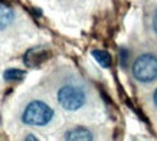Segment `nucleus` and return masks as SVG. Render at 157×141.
I'll return each instance as SVG.
<instances>
[{"instance_id": "obj_3", "label": "nucleus", "mask_w": 157, "mask_h": 141, "mask_svg": "<svg viewBox=\"0 0 157 141\" xmlns=\"http://www.w3.org/2000/svg\"><path fill=\"white\" fill-rule=\"evenodd\" d=\"M85 92L78 86L67 85V86H62L59 92H58V102H59L62 108L68 109V111L79 109L85 104Z\"/></svg>"}, {"instance_id": "obj_1", "label": "nucleus", "mask_w": 157, "mask_h": 141, "mask_svg": "<svg viewBox=\"0 0 157 141\" xmlns=\"http://www.w3.org/2000/svg\"><path fill=\"white\" fill-rule=\"evenodd\" d=\"M53 117V109L42 101H32L22 114V121L28 125H45Z\"/></svg>"}, {"instance_id": "obj_7", "label": "nucleus", "mask_w": 157, "mask_h": 141, "mask_svg": "<svg viewBox=\"0 0 157 141\" xmlns=\"http://www.w3.org/2000/svg\"><path fill=\"white\" fill-rule=\"evenodd\" d=\"M92 56H94V59H95L101 66H104V68H109L111 63H113L111 55L105 51H92Z\"/></svg>"}, {"instance_id": "obj_11", "label": "nucleus", "mask_w": 157, "mask_h": 141, "mask_svg": "<svg viewBox=\"0 0 157 141\" xmlns=\"http://www.w3.org/2000/svg\"><path fill=\"white\" fill-rule=\"evenodd\" d=\"M153 101H154V105L157 107V90L154 91V94H153Z\"/></svg>"}, {"instance_id": "obj_8", "label": "nucleus", "mask_w": 157, "mask_h": 141, "mask_svg": "<svg viewBox=\"0 0 157 141\" xmlns=\"http://www.w3.org/2000/svg\"><path fill=\"white\" fill-rule=\"evenodd\" d=\"M25 78V72L20 69H7L5 72V79L7 82H17Z\"/></svg>"}, {"instance_id": "obj_9", "label": "nucleus", "mask_w": 157, "mask_h": 141, "mask_svg": "<svg viewBox=\"0 0 157 141\" xmlns=\"http://www.w3.org/2000/svg\"><path fill=\"white\" fill-rule=\"evenodd\" d=\"M120 53H121V63H123V65H125V61H127V58H128V51L121 49V51H120Z\"/></svg>"}, {"instance_id": "obj_5", "label": "nucleus", "mask_w": 157, "mask_h": 141, "mask_svg": "<svg viewBox=\"0 0 157 141\" xmlns=\"http://www.w3.org/2000/svg\"><path fill=\"white\" fill-rule=\"evenodd\" d=\"M94 138L91 131H88L86 128H82V127H76V128H72L69 131L65 134V140L68 141H91Z\"/></svg>"}, {"instance_id": "obj_12", "label": "nucleus", "mask_w": 157, "mask_h": 141, "mask_svg": "<svg viewBox=\"0 0 157 141\" xmlns=\"http://www.w3.org/2000/svg\"><path fill=\"white\" fill-rule=\"evenodd\" d=\"M25 140H32V141H36V137H32V135H28Z\"/></svg>"}, {"instance_id": "obj_4", "label": "nucleus", "mask_w": 157, "mask_h": 141, "mask_svg": "<svg viewBox=\"0 0 157 141\" xmlns=\"http://www.w3.org/2000/svg\"><path fill=\"white\" fill-rule=\"evenodd\" d=\"M51 56V52L45 46H38L29 49L23 56V62L30 68H38Z\"/></svg>"}, {"instance_id": "obj_6", "label": "nucleus", "mask_w": 157, "mask_h": 141, "mask_svg": "<svg viewBox=\"0 0 157 141\" xmlns=\"http://www.w3.org/2000/svg\"><path fill=\"white\" fill-rule=\"evenodd\" d=\"M13 20V10L9 6L0 3V29L7 28Z\"/></svg>"}, {"instance_id": "obj_10", "label": "nucleus", "mask_w": 157, "mask_h": 141, "mask_svg": "<svg viewBox=\"0 0 157 141\" xmlns=\"http://www.w3.org/2000/svg\"><path fill=\"white\" fill-rule=\"evenodd\" d=\"M153 29L157 33V10H156V13H154V17H153Z\"/></svg>"}, {"instance_id": "obj_2", "label": "nucleus", "mask_w": 157, "mask_h": 141, "mask_svg": "<svg viewBox=\"0 0 157 141\" xmlns=\"http://www.w3.org/2000/svg\"><path fill=\"white\" fill-rule=\"evenodd\" d=\"M133 75L140 82H151L157 78V56L143 53L134 61Z\"/></svg>"}]
</instances>
